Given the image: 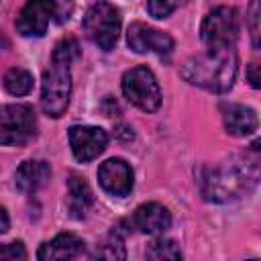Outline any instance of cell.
<instances>
[{"label": "cell", "instance_id": "9c48e42d", "mask_svg": "<svg viewBox=\"0 0 261 261\" xmlns=\"http://www.w3.org/2000/svg\"><path fill=\"white\" fill-rule=\"evenodd\" d=\"M69 145L73 157L82 163L96 159L108 145V135L100 126H71L69 128Z\"/></svg>", "mask_w": 261, "mask_h": 261}, {"label": "cell", "instance_id": "e0dca14e", "mask_svg": "<svg viewBox=\"0 0 261 261\" xmlns=\"http://www.w3.org/2000/svg\"><path fill=\"white\" fill-rule=\"evenodd\" d=\"M4 88L12 96H24L33 90V75L22 67H12L4 75Z\"/></svg>", "mask_w": 261, "mask_h": 261}, {"label": "cell", "instance_id": "7c38bea8", "mask_svg": "<svg viewBox=\"0 0 261 261\" xmlns=\"http://www.w3.org/2000/svg\"><path fill=\"white\" fill-rule=\"evenodd\" d=\"M133 222L141 232L161 234L171 226V214L165 206H161L157 202H149V204H143L135 210Z\"/></svg>", "mask_w": 261, "mask_h": 261}, {"label": "cell", "instance_id": "5b68a950", "mask_svg": "<svg viewBox=\"0 0 261 261\" xmlns=\"http://www.w3.org/2000/svg\"><path fill=\"white\" fill-rule=\"evenodd\" d=\"M200 37L208 49H228L239 37V14L230 6H218L206 14Z\"/></svg>", "mask_w": 261, "mask_h": 261}, {"label": "cell", "instance_id": "ffe728a7", "mask_svg": "<svg viewBox=\"0 0 261 261\" xmlns=\"http://www.w3.org/2000/svg\"><path fill=\"white\" fill-rule=\"evenodd\" d=\"M179 2L181 0H147V8H149L151 16L165 18V16H169L179 6Z\"/></svg>", "mask_w": 261, "mask_h": 261}, {"label": "cell", "instance_id": "3957f363", "mask_svg": "<svg viewBox=\"0 0 261 261\" xmlns=\"http://www.w3.org/2000/svg\"><path fill=\"white\" fill-rule=\"evenodd\" d=\"M84 31L86 37L98 45L104 51H110L120 35V14L118 10L106 2V0H98L96 4L90 6V10L84 16Z\"/></svg>", "mask_w": 261, "mask_h": 261}, {"label": "cell", "instance_id": "7402d4cb", "mask_svg": "<svg viewBox=\"0 0 261 261\" xmlns=\"http://www.w3.org/2000/svg\"><path fill=\"white\" fill-rule=\"evenodd\" d=\"M249 27L253 37V47H259V0H253L249 6Z\"/></svg>", "mask_w": 261, "mask_h": 261}, {"label": "cell", "instance_id": "7a4b0ae2", "mask_svg": "<svg viewBox=\"0 0 261 261\" xmlns=\"http://www.w3.org/2000/svg\"><path fill=\"white\" fill-rule=\"evenodd\" d=\"M237 51L228 49H208L186 61L181 67V75L192 86L206 88L210 92H226L232 88L237 77Z\"/></svg>", "mask_w": 261, "mask_h": 261}, {"label": "cell", "instance_id": "52a82bcc", "mask_svg": "<svg viewBox=\"0 0 261 261\" xmlns=\"http://www.w3.org/2000/svg\"><path fill=\"white\" fill-rule=\"evenodd\" d=\"M57 14V0H27L16 16V31L22 37H43Z\"/></svg>", "mask_w": 261, "mask_h": 261}, {"label": "cell", "instance_id": "2e32d148", "mask_svg": "<svg viewBox=\"0 0 261 261\" xmlns=\"http://www.w3.org/2000/svg\"><path fill=\"white\" fill-rule=\"evenodd\" d=\"M92 190L86 184L84 177L80 175H71L69 179V198H67V206L73 218H84L86 212L92 206Z\"/></svg>", "mask_w": 261, "mask_h": 261}, {"label": "cell", "instance_id": "9a60e30c", "mask_svg": "<svg viewBox=\"0 0 261 261\" xmlns=\"http://www.w3.org/2000/svg\"><path fill=\"white\" fill-rule=\"evenodd\" d=\"M224 126L234 137H247L257 128V114L243 104H228L224 108Z\"/></svg>", "mask_w": 261, "mask_h": 261}, {"label": "cell", "instance_id": "cb8c5ba5", "mask_svg": "<svg viewBox=\"0 0 261 261\" xmlns=\"http://www.w3.org/2000/svg\"><path fill=\"white\" fill-rule=\"evenodd\" d=\"M8 226H10L8 214H6V210L0 206V234H2V232H6V230H8Z\"/></svg>", "mask_w": 261, "mask_h": 261}, {"label": "cell", "instance_id": "ac0fdd59", "mask_svg": "<svg viewBox=\"0 0 261 261\" xmlns=\"http://www.w3.org/2000/svg\"><path fill=\"white\" fill-rule=\"evenodd\" d=\"M147 257L149 259H157V261H161V259H181V251L173 241L157 239L147 249Z\"/></svg>", "mask_w": 261, "mask_h": 261}, {"label": "cell", "instance_id": "44dd1931", "mask_svg": "<svg viewBox=\"0 0 261 261\" xmlns=\"http://www.w3.org/2000/svg\"><path fill=\"white\" fill-rule=\"evenodd\" d=\"M12 261V259H27V251L22 243H4L0 245V261Z\"/></svg>", "mask_w": 261, "mask_h": 261}, {"label": "cell", "instance_id": "603a6c76", "mask_svg": "<svg viewBox=\"0 0 261 261\" xmlns=\"http://www.w3.org/2000/svg\"><path fill=\"white\" fill-rule=\"evenodd\" d=\"M247 77H249V82H251V86L253 88H259L261 86V77H259V65L253 61L249 67H247Z\"/></svg>", "mask_w": 261, "mask_h": 261}, {"label": "cell", "instance_id": "277c9868", "mask_svg": "<svg viewBox=\"0 0 261 261\" xmlns=\"http://www.w3.org/2000/svg\"><path fill=\"white\" fill-rule=\"evenodd\" d=\"M122 92L130 104L145 112H155L161 106V90L153 71L145 65H137L122 75Z\"/></svg>", "mask_w": 261, "mask_h": 261}, {"label": "cell", "instance_id": "5bb4252c", "mask_svg": "<svg viewBox=\"0 0 261 261\" xmlns=\"http://www.w3.org/2000/svg\"><path fill=\"white\" fill-rule=\"evenodd\" d=\"M49 177L51 169L45 161H24L14 173V184L22 194H35L49 181Z\"/></svg>", "mask_w": 261, "mask_h": 261}, {"label": "cell", "instance_id": "4fadbf2b", "mask_svg": "<svg viewBox=\"0 0 261 261\" xmlns=\"http://www.w3.org/2000/svg\"><path fill=\"white\" fill-rule=\"evenodd\" d=\"M84 253V241L71 232H61L53 241L41 245L37 257L41 261H57V259H75Z\"/></svg>", "mask_w": 261, "mask_h": 261}, {"label": "cell", "instance_id": "8992f818", "mask_svg": "<svg viewBox=\"0 0 261 261\" xmlns=\"http://www.w3.org/2000/svg\"><path fill=\"white\" fill-rule=\"evenodd\" d=\"M37 135V118L33 108L24 104H8L0 110V145L20 147Z\"/></svg>", "mask_w": 261, "mask_h": 261}, {"label": "cell", "instance_id": "d6986e66", "mask_svg": "<svg viewBox=\"0 0 261 261\" xmlns=\"http://www.w3.org/2000/svg\"><path fill=\"white\" fill-rule=\"evenodd\" d=\"M96 257H104V259H124L126 257L122 237L118 234V230H112L110 237L106 239V243L96 249Z\"/></svg>", "mask_w": 261, "mask_h": 261}, {"label": "cell", "instance_id": "30bf717a", "mask_svg": "<svg viewBox=\"0 0 261 261\" xmlns=\"http://www.w3.org/2000/svg\"><path fill=\"white\" fill-rule=\"evenodd\" d=\"M98 181L112 196H126L133 190V169L122 159H108L98 167Z\"/></svg>", "mask_w": 261, "mask_h": 261}, {"label": "cell", "instance_id": "ba28073f", "mask_svg": "<svg viewBox=\"0 0 261 261\" xmlns=\"http://www.w3.org/2000/svg\"><path fill=\"white\" fill-rule=\"evenodd\" d=\"M126 43L135 53H157L165 55L173 49V39L145 22H133L126 33Z\"/></svg>", "mask_w": 261, "mask_h": 261}, {"label": "cell", "instance_id": "6da1fadb", "mask_svg": "<svg viewBox=\"0 0 261 261\" xmlns=\"http://www.w3.org/2000/svg\"><path fill=\"white\" fill-rule=\"evenodd\" d=\"M77 57L80 45L75 39L67 37L55 45L41 86V108L47 116L59 118L65 112L71 96V63Z\"/></svg>", "mask_w": 261, "mask_h": 261}, {"label": "cell", "instance_id": "8fae6325", "mask_svg": "<svg viewBox=\"0 0 261 261\" xmlns=\"http://www.w3.org/2000/svg\"><path fill=\"white\" fill-rule=\"evenodd\" d=\"M245 177H247V173L243 175V171H237L234 167L232 169H216L204 179V194L208 200L226 202L239 194V190L245 186Z\"/></svg>", "mask_w": 261, "mask_h": 261}]
</instances>
